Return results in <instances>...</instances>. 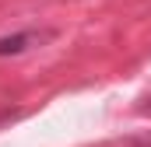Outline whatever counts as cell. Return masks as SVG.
<instances>
[{
    "label": "cell",
    "instance_id": "6da1fadb",
    "mask_svg": "<svg viewBox=\"0 0 151 147\" xmlns=\"http://www.w3.org/2000/svg\"><path fill=\"white\" fill-rule=\"evenodd\" d=\"M53 32L49 28H28V32H14V35H4L0 39V56H21L28 49H35L42 42H49Z\"/></svg>",
    "mask_w": 151,
    "mask_h": 147
},
{
    "label": "cell",
    "instance_id": "7a4b0ae2",
    "mask_svg": "<svg viewBox=\"0 0 151 147\" xmlns=\"http://www.w3.org/2000/svg\"><path fill=\"white\" fill-rule=\"evenodd\" d=\"M141 112H144V116H151V98H148V105H141Z\"/></svg>",
    "mask_w": 151,
    "mask_h": 147
}]
</instances>
